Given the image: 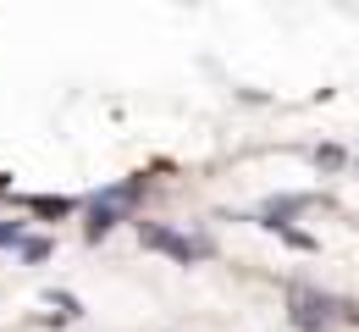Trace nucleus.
<instances>
[{
    "label": "nucleus",
    "mask_w": 359,
    "mask_h": 332,
    "mask_svg": "<svg viewBox=\"0 0 359 332\" xmlns=\"http://www.w3.org/2000/svg\"><path fill=\"white\" fill-rule=\"evenodd\" d=\"M22 205H28L34 216H50V222H61V216H72V211H78V199H67V194H28Z\"/></svg>",
    "instance_id": "nucleus-5"
},
{
    "label": "nucleus",
    "mask_w": 359,
    "mask_h": 332,
    "mask_svg": "<svg viewBox=\"0 0 359 332\" xmlns=\"http://www.w3.org/2000/svg\"><path fill=\"white\" fill-rule=\"evenodd\" d=\"M22 222H0V249H17V244H22Z\"/></svg>",
    "instance_id": "nucleus-7"
},
{
    "label": "nucleus",
    "mask_w": 359,
    "mask_h": 332,
    "mask_svg": "<svg viewBox=\"0 0 359 332\" xmlns=\"http://www.w3.org/2000/svg\"><path fill=\"white\" fill-rule=\"evenodd\" d=\"M310 205H315V194H271L266 211H260V227L276 233V227H287V222H293L299 211H310Z\"/></svg>",
    "instance_id": "nucleus-3"
},
{
    "label": "nucleus",
    "mask_w": 359,
    "mask_h": 332,
    "mask_svg": "<svg viewBox=\"0 0 359 332\" xmlns=\"http://www.w3.org/2000/svg\"><path fill=\"white\" fill-rule=\"evenodd\" d=\"M50 305H55V310H61V316H83V305H78V299H72V293H50Z\"/></svg>",
    "instance_id": "nucleus-9"
},
{
    "label": "nucleus",
    "mask_w": 359,
    "mask_h": 332,
    "mask_svg": "<svg viewBox=\"0 0 359 332\" xmlns=\"http://www.w3.org/2000/svg\"><path fill=\"white\" fill-rule=\"evenodd\" d=\"M138 244L155 249V255H172L177 266H199V260L216 255L210 238H182V233H172V227H161V222H138Z\"/></svg>",
    "instance_id": "nucleus-2"
},
{
    "label": "nucleus",
    "mask_w": 359,
    "mask_h": 332,
    "mask_svg": "<svg viewBox=\"0 0 359 332\" xmlns=\"http://www.w3.org/2000/svg\"><path fill=\"white\" fill-rule=\"evenodd\" d=\"M315 161L332 172V166H343V150H337V144H320V150H315Z\"/></svg>",
    "instance_id": "nucleus-8"
},
{
    "label": "nucleus",
    "mask_w": 359,
    "mask_h": 332,
    "mask_svg": "<svg viewBox=\"0 0 359 332\" xmlns=\"http://www.w3.org/2000/svg\"><path fill=\"white\" fill-rule=\"evenodd\" d=\"M276 233L287 238V244H293V249H315V238H310V233H299V227H276Z\"/></svg>",
    "instance_id": "nucleus-10"
},
{
    "label": "nucleus",
    "mask_w": 359,
    "mask_h": 332,
    "mask_svg": "<svg viewBox=\"0 0 359 332\" xmlns=\"http://www.w3.org/2000/svg\"><path fill=\"white\" fill-rule=\"evenodd\" d=\"M128 216H133V211H122V205H100V199H94V205H89V244H100V238L111 233L116 222H128Z\"/></svg>",
    "instance_id": "nucleus-4"
},
{
    "label": "nucleus",
    "mask_w": 359,
    "mask_h": 332,
    "mask_svg": "<svg viewBox=\"0 0 359 332\" xmlns=\"http://www.w3.org/2000/svg\"><path fill=\"white\" fill-rule=\"evenodd\" d=\"M287 321L299 332H332L343 321V299H332V293H320L310 283H293L287 288Z\"/></svg>",
    "instance_id": "nucleus-1"
},
{
    "label": "nucleus",
    "mask_w": 359,
    "mask_h": 332,
    "mask_svg": "<svg viewBox=\"0 0 359 332\" xmlns=\"http://www.w3.org/2000/svg\"><path fill=\"white\" fill-rule=\"evenodd\" d=\"M17 249H22V260H45V255H50V238H22Z\"/></svg>",
    "instance_id": "nucleus-6"
}]
</instances>
